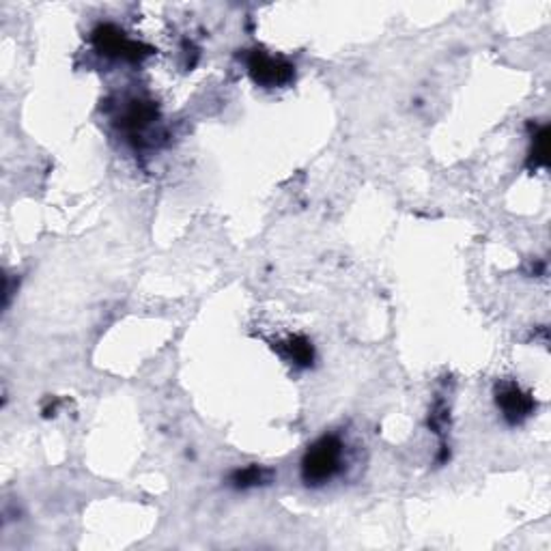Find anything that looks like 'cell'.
<instances>
[{"instance_id":"1","label":"cell","mask_w":551,"mask_h":551,"mask_svg":"<svg viewBox=\"0 0 551 551\" xmlns=\"http://www.w3.org/2000/svg\"><path fill=\"white\" fill-rule=\"evenodd\" d=\"M345 446L337 435H323L317 440L302 461V478L307 484H326L343 467Z\"/></svg>"},{"instance_id":"4","label":"cell","mask_w":551,"mask_h":551,"mask_svg":"<svg viewBox=\"0 0 551 551\" xmlns=\"http://www.w3.org/2000/svg\"><path fill=\"white\" fill-rule=\"evenodd\" d=\"M286 349H289L291 360L299 364V367H308L310 362H313V347L307 338H291L289 343H286Z\"/></svg>"},{"instance_id":"2","label":"cell","mask_w":551,"mask_h":551,"mask_svg":"<svg viewBox=\"0 0 551 551\" xmlns=\"http://www.w3.org/2000/svg\"><path fill=\"white\" fill-rule=\"evenodd\" d=\"M248 69L256 85L263 87H283L286 82H291L293 74H296L293 65L283 61V58H274L263 52L250 54Z\"/></svg>"},{"instance_id":"5","label":"cell","mask_w":551,"mask_h":551,"mask_svg":"<svg viewBox=\"0 0 551 551\" xmlns=\"http://www.w3.org/2000/svg\"><path fill=\"white\" fill-rule=\"evenodd\" d=\"M265 476H267V472L259 470V467H248V470L235 472V474H233V483H235V487L245 489V487H255V484H259Z\"/></svg>"},{"instance_id":"3","label":"cell","mask_w":551,"mask_h":551,"mask_svg":"<svg viewBox=\"0 0 551 551\" xmlns=\"http://www.w3.org/2000/svg\"><path fill=\"white\" fill-rule=\"evenodd\" d=\"M495 400H498L500 410L504 411L506 421L513 424L528 418L532 413V407H535V400H532L530 394L521 392L519 386H515V383H504V386L498 390Z\"/></svg>"}]
</instances>
